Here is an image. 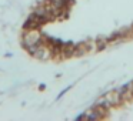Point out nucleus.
I'll return each instance as SVG.
<instances>
[{"instance_id":"nucleus-1","label":"nucleus","mask_w":133,"mask_h":121,"mask_svg":"<svg viewBox=\"0 0 133 121\" xmlns=\"http://www.w3.org/2000/svg\"><path fill=\"white\" fill-rule=\"evenodd\" d=\"M122 100H123L122 90L120 91H119V90H115V91H110V93H107V94H104L103 97H102V100L99 101V104H102V105L109 108V107H112V105L119 104Z\"/></svg>"}]
</instances>
